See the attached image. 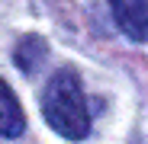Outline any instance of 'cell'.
<instances>
[{"instance_id":"3957f363","label":"cell","mask_w":148,"mask_h":144,"mask_svg":"<svg viewBox=\"0 0 148 144\" xmlns=\"http://www.w3.org/2000/svg\"><path fill=\"white\" fill-rule=\"evenodd\" d=\"M26 131V115L16 99V93L7 87V80H0V135L3 138H19Z\"/></svg>"},{"instance_id":"6da1fadb","label":"cell","mask_w":148,"mask_h":144,"mask_svg":"<svg viewBox=\"0 0 148 144\" xmlns=\"http://www.w3.org/2000/svg\"><path fill=\"white\" fill-rule=\"evenodd\" d=\"M42 112H45V122L61 138H71V141L87 138L90 112H87V99H84L81 80H77L74 70L64 67L48 80V87L42 93Z\"/></svg>"},{"instance_id":"7a4b0ae2","label":"cell","mask_w":148,"mask_h":144,"mask_svg":"<svg viewBox=\"0 0 148 144\" xmlns=\"http://www.w3.org/2000/svg\"><path fill=\"white\" fill-rule=\"evenodd\" d=\"M119 29L135 42H148V0H110Z\"/></svg>"},{"instance_id":"277c9868","label":"cell","mask_w":148,"mask_h":144,"mask_svg":"<svg viewBox=\"0 0 148 144\" xmlns=\"http://www.w3.org/2000/svg\"><path fill=\"white\" fill-rule=\"evenodd\" d=\"M42 58H45V42L39 35H26L16 45V64L26 70V74H32V70L42 64Z\"/></svg>"}]
</instances>
